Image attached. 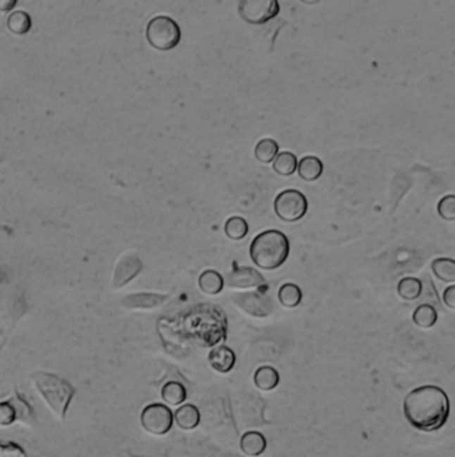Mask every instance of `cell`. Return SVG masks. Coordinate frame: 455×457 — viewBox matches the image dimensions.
<instances>
[{
    "instance_id": "12",
    "label": "cell",
    "mask_w": 455,
    "mask_h": 457,
    "mask_svg": "<svg viewBox=\"0 0 455 457\" xmlns=\"http://www.w3.org/2000/svg\"><path fill=\"white\" fill-rule=\"evenodd\" d=\"M235 303L239 305L243 310L256 317H266L270 315V303L265 304V297L258 294H243L239 297H234Z\"/></svg>"
},
{
    "instance_id": "18",
    "label": "cell",
    "mask_w": 455,
    "mask_h": 457,
    "mask_svg": "<svg viewBox=\"0 0 455 457\" xmlns=\"http://www.w3.org/2000/svg\"><path fill=\"white\" fill-rule=\"evenodd\" d=\"M8 403L13 406V410H15V419H16V421L25 424L28 427H32L35 424L34 410H32V408L30 406V404L25 401V397H22L19 394H15L8 400Z\"/></svg>"
},
{
    "instance_id": "3",
    "label": "cell",
    "mask_w": 455,
    "mask_h": 457,
    "mask_svg": "<svg viewBox=\"0 0 455 457\" xmlns=\"http://www.w3.org/2000/svg\"><path fill=\"white\" fill-rule=\"evenodd\" d=\"M31 380L43 400L47 403L51 412L58 419L63 420L70 403L75 396V388L63 377L50 372H35L31 376Z\"/></svg>"
},
{
    "instance_id": "16",
    "label": "cell",
    "mask_w": 455,
    "mask_h": 457,
    "mask_svg": "<svg viewBox=\"0 0 455 457\" xmlns=\"http://www.w3.org/2000/svg\"><path fill=\"white\" fill-rule=\"evenodd\" d=\"M199 289L204 294L208 295H216L223 291L225 286V279L222 274L216 270H204L198 279Z\"/></svg>"
},
{
    "instance_id": "19",
    "label": "cell",
    "mask_w": 455,
    "mask_h": 457,
    "mask_svg": "<svg viewBox=\"0 0 455 457\" xmlns=\"http://www.w3.org/2000/svg\"><path fill=\"white\" fill-rule=\"evenodd\" d=\"M162 398L167 406H180L187 398V391L183 384L177 381H168L162 388Z\"/></svg>"
},
{
    "instance_id": "31",
    "label": "cell",
    "mask_w": 455,
    "mask_h": 457,
    "mask_svg": "<svg viewBox=\"0 0 455 457\" xmlns=\"http://www.w3.org/2000/svg\"><path fill=\"white\" fill-rule=\"evenodd\" d=\"M443 301L450 309H455V286H449L443 293Z\"/></svg>"
},
{
    "instance_id": "25",
    "label": "cell",
    "mask_w": 455,
    "mask_h": 457,
    "mask_svg": "<svg viewBox=\"0 0 455 457\" xmlns=\"http://www.w3.org/2000/svg\"><path fill=\"white\" fill-rule=\"evenodd\" d=\"M423 285L418 279L406 277L398 284V294L406 301H414L420 297Z\"/></svg>"
},
{
    "instance_id": "13",
    "label": "cell",
    "mask_w": 455,
    "mask_h": 457,
    "mask_svg": "<svg viewBox=\"0 0 455 457\" xmlns=\"http://www.w3.org/2000/svg\"><path fill=\"white\" fill-rule=\"evenodd\" d=\"M240 451L247 457L261 456L266 451V437L259 432H247L240 439Z\"/></svg>"
},
{
    "instance_id": "5",
    "label": "cell",
    "mask_w": 455,
    "mask_h": 457,
    "mask_svg": "<svg viewBox=\"0 0 455 457\" xmlns=\"http://www.w3.org/2000/svg\"><path fill=\"white\" fill-rule=\"evenodd\" d=\"M275 214L285 222H297L302 219L307 210L308 202L301 191L285 190L279 193L274 202Z\"/></svg>"
},
{
    "instance_id": "36",
    "label": "cell",
    "mask_w": 455,
    "mask_h": 457,
    "mask_svg": "<svg viewBox=\"0 0 455 457\" xmlns=\"http://www.w3.org/2000/svg\"><path fill=\"white\" fill-rule=\"evenodd\" d=\"M1 333H3V330L0 329V334H1Z\"/></svg>"
},
{
    "instance_id": "26",
    "label": "cell",
    "mask_w": 455,
    "mask_h": 457,
    "mask_svg": "<svg viewBox=\"0 0 455 457\" xmlns=\"http://www.w3.org/2000/svg\"><path fill=\"white\" fill-rule=\"evenodd\" d=\"M225 231L230 240L239 241L249 234V224L242 217H231L225 225Z\"/></svg>"
},
{
    "instance_id": "34",
    "label": "cell",
    "mask_w": 455,
    "mask_h": 457,
    "mask_svg": "<svg viewBox=\"0 0 455 457\" xmlns=\"http://www.w3.org/2000/svg\"><path fill=\"white\" fill-rule=\"evenodd\" d=\"M3 343H0V351H1V349H3Z\"/></svg>"
},
{
    "instance_id": "30",
    "label": "cell",
    "mask_w": 455,
    "mask_h": 457,
    "mask_svg": "<svg viewBox=\"0 0 455 457\" xmlns=\"http://www.w3.org/2000/svg\"><path fill=\"white\" fill-rule=\"evenodd\" d=\"M0 457H27L23 448L15 443L0 444Z\"/></svg>"
},
{
    "instance_id": "29",
    "label": "cell",
    "mask_w": 455,
    "mask_h": 457,
    "mask_svg": "<svg viewBox=\"0 0 455 457\" xmlns=\"http://www.w3.org/2000/svg\"><path fill=\"white\" fill-rule=\"evenodd\" d=\"M16 421L15 410L8 401L0 403V427H10Z\"/></svg>"
},
{
    "instance_id": "33",
    "label": "cell",
    "mask_w": 455,
    "mask_h": 457,
    "mask_svg": "<svg viewBox=\"0 0 455 457\" xmlns=\"http://www.w3.org/2000/svg\"><path fill=\"white\" fill-rule=\"evenodd\" d=\"M302 3H304V4H316V3H319L320 0H301Z\"/></svg>"
},
{
    "instance_id": "24",
    "label": "cell",
    "mask_w": 455,
    "mask_h": 457,
    "mask_svg": "<svg viewBox=\"0 0 455 457\" xmlns=\"http://www.w3.org/2000/svg\"><path fill=\"white\" fill-rule=\"evenodd\" d=\"M278 143L274 140H270V138L259 140L258 145L255 146V157L262 164L273 162L275 159V157L278 155Z\"/></svg>"
},
{
    "instance_id": "8",
    "label": "cell",
    "mask_w": 455,
    "mask_h": 457,
    "mask_svg": "<svg viewBox=\"0 0 455 457\" xmlns=\"http://www.w3.org/2000/svg\"><path fill=\"white\" fill-rule=\"evenodd\" d=\"M142 270V262L135 254L123 255L115 265L113 285L115 289L126 286L131 279H135Z\"/></svg>"
},
{
    "instance_id": "9",
    "label": "cell",
    "mask_w": 455,
    "mask_h": 457,
    "mask_svg": "<svg viewBox=\"0 0 455 457\" xmlns=\"http://www.w3.org/2000/svg\"><path fill=\"white\" fill-rule=\"evenodd\" d=\"M226 282L230 288L249 289V288H256L263 285L265 277L253 267H237L228 274Z\"/></svg>"
},
{
    "instance_id": "10",
    "label": "cell",
    "mask_w": 455,
    "mask_h": 457,
    "mask_svg": "<svg viewBox=\"0 0 455 457\" xmlns=\"http://www.w3.org/2000/svg\"><path fill=\"white\" fill-rule=\"evenodd\" d=\"M165 295L154 294V293H135L125 297L120 305L128 310H139V309H152L156 307L165 301Z\"/></svg>"
},
{
    "instance_id": "6",
    "label": "cell",
    "mask_w": 455,
    "mask_h": 457,
    "mask_svg": "<svg viewBox=\"0 0 455 457\" xmlns=\"http://www.w3.org/2000/svg\"><path fill=\"white\" fill-rule=\"evenodd\" d=\"M279 0H239L238 13L249 25H265L279 13Z\"/></svg>"
},
{
    "instance_id": "15",
    "label": "cell",
    "mask_w": 455,
    "mask_h": 457,
    "mask_svg": "<svg viewBox=\"0 0 455 457\" xmlns=\"http://www.w3.org/2000/svg\"><path fill=\"white\" fill-rule=\"evenodd\" d=\"M298 174L306 182H314L323 174V164L314 155H307L298 164Z\"/></svg>"
},
{
    "instance_id": "1",
    "label": "cell",
    "mask_w": 455,
    "mask_h": 457,
    "mask_svg": "<svg viewBox=\"0 0 455 457\" xmlns=\"http://www.w3.org/2000/svg\"><path fill=\"white\" fill-rule=\"evenodd\" d=\"M404 413L409 424L418 431H440L449 420L450 401L441 388L425 385L406 396Z\"/></svg>"
},
{
    "instance_id": "14",
    "label": "cell",
    "mask_w": 455,
    "mask_h": 457,
    "mask_svg": "<svg viewBox=\"0 0 455 457\" xmlns=\"http://www.w3.org/2000/svg\"><path fill=\"white\" fill-rule=\"evenodd\" d=\"M174 421L177 427L183 431H192L201 422V412L199 409L192 404H186L177 408L174 413Z\"/></svg>"
},
{
    "instance_id": "21",
    "label": "cell",
    "mask_w": 455,
    "mask_h": 457,
    "mask_svg": "<svg viewBox=\"0 0 455 457\" xmlns=\"http://www.w3.org/2000/svg\"><path fill=\"white\" fill-rule=\"evenodd\" d=\"M279 301L280 304L286 307H297L302 303L304 293L301 288L295 284H285L280 286L278 293Z\"/></svg>"
},
{
    "instance_id": "28",
    "label": "cell",
    "mask_w": 455,
    "mask_h": 457,
    "mask_svg": "<svg viewBox=\"0 0 455 457\" xmlns=\"http://www.w3.org/2000/svg\"><path fill=\"white\" fill-rule=\"evenodd\" d=\"M438 213L446 221H454L455 219V197L447 195L442 198L438 203Z\"/></svg>"
},
{
    "instance_id": "2",
    "label": "cell",
    "mask_w": 455,
    "mask_h": 457,
    "mask_svg": "<svg viewBox=\"0 0 455 457\" xmlns=\"http://www.w3.org/2000/svg\"><path fill=\"white\" fill-rule=\"evenodd\" d=\"M290 253V242L278 230H267L254 238L250 255L254 264L265 270L282 267Z\"/></svg>"
},
{
    "instance_id": "11",
    "label": "cell",
    "mask_w": 455,
    "mask_h": 457,
    "mask_svg": "<svg viewBox=\"0 0 455 457\" xmlns=\"http://www.w3.org/2000/svg\"><path fill=\"white\" fill-rule=\"evenodd\" d=\"M208 362H210L211 368L216 370V372L228 373L235 367L237 357H235V353H234L232 349L220 345V346H216L210 352Z\"/></svg>"
},
{
    "instance_id": "32",
    "label": "cell",
    "mask_w": 455,
    "mask_h": 457,
    "mask_svg": "<svg viewBox=\"0 0 455 457\" xmlns=\"http://www.w3.org/2000/svg\"><path fill=\"white\" fill-rule=\"evenodd\" d=\"M16 3H18V0H0V11H3V13L13 11Z\"/></svg>"
},
{
    "instance_id": "23",
    "label": "cell",
    "mask_w": 455,
    "mask_h": 457,
    "mask_svg": "<svg viewBox=\"0 0 455 457\" xmlns=\"http://www.w3.org/2000/svg\"><path fill=\"white\" fill-rule=\"evenodd\" d=\"M437 319H438L437 310L431 305H419L413 315L414 324L423 329H429L431 327H434Z\"/></svg>"
},
{
    "instance_id": "20",
    "label": "cell",
    "mask_w": 455,
    "mask_h": 457,
    "mask_svg": "<svg viewBox=\"0 0 455 457\" xmlns=\"http://www.w3.org/2000/svg\"><path fill=\"white\" fill-rule=\"evenodd\" d=\"M273 162H274V165H273L274 171L282 177H290L295 173V170L298 167V159H297L295 154L290 152H280L275 157V159Z\"/></svg>"
},
{
    "instance_id": "27",
    "label": "cell",
    "mask_w": 455,
    "mask_h": 457,
    "mask_svg": "<svg viewBox=\"0 0 455 457\" xmlns=\"http://www.w3.org/2000/svg\"><path fill=\"white\" fill-rule=\"evenodd\" d=\"M7 25L10 31L16 35H25L31 30V16L25 11H15L7 19Z\"/></svg>"
},
{
    "instance_id": "17",
    "label": "cell",
    "mask_w": 455,
    "mask_h": 457,
    "mask_svg": "<svg viewBox=\"0 0 455 457\" xmlns=\"http://www.w3.org/2000/svg\"><path fill=\"white\" fill-rule=\"evenodd\" d=\"M254 384L259 391L270 392L275 389L279 384V373L273 367H261L254 374Z\"/></svg>"
},
{
    "instance_id": "22",
    "label": "cell",
    "mask_w": 455,
    "mask_h": 457,
    "mask_svg": "<svg viewBox=\"0 0 455 457\" xmlns=\"http://www.w3.org/2000/svg\"><path fill=\"white\" fill-rule=\"evenodd\" d=\"M431 269L437 279L443 282H454L455 261L453 258H437L431 262Z\"/></svg>"
},
{
    "instance_id": "4",
    "label": "cell",
    "mask_w": 455,
    "mask_h": 457,
    "mask_svg": "<svg viewBox=\"0 0 455 457\" xmlns=\"http://www.w3.org/2000/svg\"><path fill=\"white\" fill-rule=\"evenodd\" d=\"M146 35L152 47L159 51L175 49L182 38L180 27L177 22L165 15L152 18L147 25Z\"/></svg>"
},
{
    "instance_id": "7",
    "label": "cell",
    "mask_w": 455,
    "mask_h": 457,
    "mask_svg": "<svg viewBox=\"0 0 455 457\" xmlns=\"http://www.w3.org/2000/svg\"><path fill=\"white\" fill-rule=\"evenodd\" d=\"M142 427L154 436H163L171 431L174 424V415L168 406L163 404L147 406L140 415Z\"/></svg>"
},
{
    "instance_id": "35",
    "label": "cell",
    "mask_w": 455,
    "mask_h": 457,
    "mask_svg": "<svg viewBox=\"0 0 455 457\" xmlns=\"http://www.w3.org/2000/svg\"><path fill=\"white\" fill-rule=\"evenodd\" d=\"M1 159H3V157H1V155H0V162H1Z\"/></svg>"
}]
</instances>
